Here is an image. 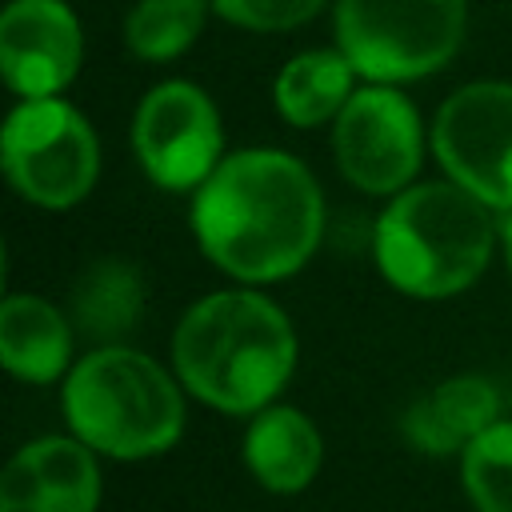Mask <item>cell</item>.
I'll return each instance as SVG.
<instances>
[{"instance_id":"cell-1","label":"cell","mask_w":512,"mask_h":512,"mask_svg":"<svg viewBox=\"0 0 512 512\" xmlns=\"http://www.w3.org/2000/svg\"><path fill=\"white\" fill-rule=\"evenodd\" d=\"M200 252L240 284L300 272L324 232V196L312 172L276 148H244L216 164L192 196Z\"/></svg>"},{"instance_id":"cell-2","label":"cell","mask_w":512,"mask_h":512,"mask_svg":"<svg viewBox=\"0 0 512 512\" xmlns=\"http://www.w3.org/2000/svg\"><path fill=\"white\" fill-rule=\"evenodd\" d=\"M172 368L184 392L200 404L232 416H256L292 380V320L252 288L212 292L180 316Z\"/></svg>"},{"instance_id":"cell-3","label":"cell","mask_w":512,"mask_h":512,"mask_svg":"<svg viewBox=\"0 0 512 512\" xmlns=\"http://www.w3.org/2000/svg\"><path fill=\"white\" fill-rule=\"evenodd\" d=\"M456 180L408 184L380 212L372 256L380 276L420 300H444L480 280L500 244V216Z\"/></svg>"},{"instance_id":"cell-4","label":"cell","mask_w":512,"mask_h":512,"mask_svg":"<svg viewBox=\"0 0 512 512\" xmlns=\"http://www.w3.org/2000/svg\"><path fill=\"white\" fill-rule=\"evenodd\" d=\"M64 420L96 456L148 460L184 432L180 384L140 348L104 344L64 376Z\"/></svg>"},{"instance_id":"cell-5","label":"cell","mask_w":512,"mask_h":512,"mask_svg":"<svg viewBox=\"0 0 512 512\" xmlns=\"http://www.w3.org/2000/svg\"><path fill=\"white\" fill-rule=\"evenodd\" d=\"M464 0H336V48L356 76L404 84L440 72L464 40Z\"/></svg>"},{"instance_id":"cell-6","label":"cell","mask_w":512,"mask_h":512,"mask_svg":"<svg viewBox=\"0 0 512 512\" xmlns=\"http://www.w3.org/2000/svg\"><path fill=\"white\" fill-rule=\"evenodd\" d=\"M0 160L8 184L28 204L60 212L92 192L100 176V140L68 100L40 96L8 112Z\"/></svg>"},{"instance_id":"cell-7","label":"cell","mask_w":512,"mask_h":512,"mask_svg":"<svg viewBox=\"0 0 512 512\" xmlns=\"http://www.w3.org/2000/svg\"><path fill=\"white\" fill-rule=\"evenodd\" d=\"M432 152L448 180L488 208H512V84L476 80L456 88L432 120Z\"/></svg>"},{"instance_id":"cell-8","label":"cell","mask_w":512,"mask_h":512,"mask_svg":"<svg viewBox=\"0 0 512 512\" xmlns=\"http://www.w3.org/2000/svg\"><path fill=\"white\" fill-rule=\"evenodd\" d=\"M132 148L156 188L196 192L224 160L220 112L188 80L156 84L132 116Z\"/></svg>"},{"instance_id":"cell-9","label":"cell","mask_w":512,"mask_h":512,"mask_svg":"<svg viewBox=\"0 0 512 512\" xmlns=\"http://www.w3.org/2000/svg\"><path fill=\"white\" fill-rule=\"evenodd\" d=\"M332 148L344 180L360 192H404L424 160V128L396 84H364L336 116Z\"/></svg>"},{"instance_id":"cell-10","label":"cell","mask_w":512,"mask_h":512,"mask_svg":"<svg viewBox=\"0 0 512 512\" xmlns=\"http://www.w3.org/2000/svg\"><path fill=\"white\" fill-rule=\"evenodd\" d=\"M84 56L80 20L64 0H12L0 16V72L24 96H60Z\"/></svg>"},{"instance_id":"cell-11","label":"cell","mask_w":512,"mask_h":512,"mask_svg":"<svg viewBox=\"0 0 512 512\" xmlns=\"http://www.w3.org/2000/svg\"><path fill=\"white\" fill-rule=\"evenodd\" d=\"M100 464L76 436L24 444L0 472V512H96Z\"/></svg>"},{"instance_id":"cell-12","label":"cell","mask_w":512,"mask_h":512,"mask_svg":"<svg viewBox=\"0 0 512 512\" xmlns=\"http://www.w3.org/2000/svg\"><path fill=\"white\" fill-rule=\"evenodd\" d=\"M500 420V392L484 376H452L404 408L400 432L424 456L464 452L484 428Z\"/></svg>"},{"instance_id":"cell-13","label":"cell","mask_w":512,"mask_h":512,"mask_svg":"<svg viewBox=\"0 0 512 512\" xmlns=\"http://www.w3.org/2000/svg\"><path fill=\"white\" fill-rule=\"evenodd\" d=\"M240 452L256 484H264L268 492L292 496L316 480L324 460V440H320V428L300 408L268 404L252 416Z\"/></svg>"},{"instance_id":"cell-14","label":"cell","mask_w":512,"mask_h":512,"mask_svg":"<svg viewBox=\"0 0 512 512\" xmlns=\"http://www.w3.org/2000/svg\"><path fill=\"white\" fill-rule=\"evenodd\" d=\"M0 356L16 380L52 384L72 372V324L52 300L12 292L0 304Z\"/></svg>"},{"instance_id":"cell-15","label":"cell","mask_w":512,"mask_h":512,"mask_svg":"<svg viewBox=\"0 0 512 512\" xmlns=\"http://www.w3.org/2000/svg\"><path fill=\"white\" fill-rule=\"evenodd\" d=\"M352 60L340 48H312L292 56L272 84V104L284 124L292 128H316L324 120H336L348 104L352 88Z\"/></svg>"},{"instance_id":"cell-16","label":"cell","mask_w":512,"mask_h":512,"mask_svg":"<svg viewBox=\"0 0 512 512\" xmlns=\"http://www.w3.org/2000/svg\"><path fill=\"white\" fill-rule=\"evenodd\" d=\"M140 308H144V284H140V272L124 260L92 264L72 292L76 324L100 340H116L132 332L140 320Z\"/></svg>"},{"instance_id":"cell-17","label":"cell","mask_w":512,"mask_h":512,"mask_svg":"<svg viewBox=\"0 0 512 512\" xmlns=\"http://www.w3.org/2000/svg\"><path fill=\"white\" fill-rule=\"evenodd\" d=\"M212 0H140L124 20V44L148 64L176 60L192 48Z\"/></svg>"},{"instance_id":"cell-18","label":"cell","mask_w":512,"mask_h":512,"mask_svg":"<svg viewBox=\"0 0 512 512\" xmlns=\"http://www.w3.org/2000/svg\"><path fill=\"white\" fill-rule=\"evenodd\" d=\"M460 480L476 512H512V420H496L460 452Z\"/></svg>"},{"instance_id":"cell-19","label":"cell","mask_w":512,"mask_h":512,"mask_svg":"<svg viewBox=\"0 0 512 512\" xmlns=\"http://www.w3.org/2000/svg\"><path fill=\"white\" fill-rule=\"evenodd\" d=\"M324 0H212V12H220L228 24L252 28V32H288L308 24Z\"/></svg>"},{"instance_id":"cell-20","label":"cell","mask_w":512,"mask_h":512,"mask_svg":"<svg viewBox=\"0 0 512 512\" xmlns=\"http://www.w3.org/2000/svg\"><path fill=\"white\" fill-rule=\"evenodd\" d=\"M500 248H504L508 272H512V208H508V212H500Z\"/></svg>"}]
</instances>
